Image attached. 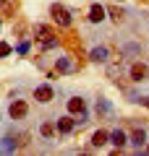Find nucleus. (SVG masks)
Returning <instances> with one entry per match:
<instances>
[{
	"label": "nucleus",
	"instance_id": "f257e3e1",
	"mask_svg": "<svg viewBox=\"0 0 149 156\" xmlns=\"http://www.w3.org/2000/svg\"><path fill=\"white\" fill-rule=\"evenodd\" d=\"M50 16H52V21H55L58 26H71V13H68L60 3H55V5L50 8Z\"/></svg>",
	"mask_w": 149,
	"mask_h": 156
},
{
	"label": "nucleus",
	"instance_id": "f03ea898",
	"mask_svg": "<svg viewBox=\"0 0 149 156\" xmlns=\"http://www.w3.org/2000/svg\"><path fill=\"white\" fill-rule=\"evenodd\" d=\"M128 76H131V81H136V83H144L149 78V68L144 65V62H133L131 70H128Z\"/></svg>",
	"mask_w": 149,
	"mask_h": 156
},
{
	"label": "nucleus",
	"instance_id": "7ed1b4c3",
	"mask_svg": "<svg viewBox=\"0 0 149 156\" xmlns=\"http://www.w3.org/2000/svg\"><path fill=\"white\" fill-rule=\"evenodd\" d=\"M8 112H11V117H13V120H21V117H24V115L29 112V107H26V101L16 99V101L11 104V107H8Z\"/></svg>",
	"mask_w": 149,
	"mask_h": 156
},
{
	"label": "nucleus",
	"instance_id": "20e7f679",
	"mask_svg": "<svg viewBox=\"0 0 149 156\" xmlns=\"http://www.w3.org/2000/svg\"><path fill=\"white\" fill-rule=\"evenodd\" d=\"M105 13H107V8H102L99 3H94V5L89 8V21H92V23H99V21H105Z\"/></svg>",
	"mask_w": 149,
	"mask_h": 156
},
{
	"label": "nucleus",
	"instance_id": "39448f33",
	"mask_svg": "<svg viewBox=\"0 0 149 156\" xmlns=\"http://www.w3.org/2000/svg\"><path fill=\"white\" fill-rule=\"evenodd\" d=\"M34 96H37V101H42V104H47V101H52V89H50V86H37V89H34Z\"/></svg>",
	"mask_w": 149,
	"mask_h": 156
},
{
	"label": "nucleus",
	"instance_id": "423d86ee",
	"mask_svg": "<svg viewBox=\"0 0 149 156\" xmlns=\"http://www.w3.org/2000/svg\"><path fill=\"white\" fill-rule=\"evenodd\" d=\"M107 55H110L107 47H94V50L89 52V60L92 62H107Z\"/></svg>",
	"mask_w": 149,
	"mask_h": 156
},
{
	"label": "nucleus",
	"instance_id": "0eeeda50",
	"mask_svg": "<svg viewBox=\"0 0 149 156\" xmlns=\"http://www.w3.org/2000/svg\"><path fill=\"white\" fill-rule=\"evenodd\" d=\"M76 120H73V117H60V120H58V133H63V135H66V133H71V130L73 128H76Z\"/></svg>",
	"mask_w": 149,
	"mask_h": 156
},
{
	"label": "nucleus",
	"instance_id": "6e6552de",
	"mask_svg": "<svg viewBox=\"0 0 149 156\" xmlns=\"http://www.w3.org/2000/svg\"><path fill=\"white\" fill-rule=\"evenodd\" d=\"M68 112H71V115H81V112H86V107H84V99H78V96L68 99Z\"/></svg>",
	"mask_w": 149,
	"mask_h": 156
},
{
	"label": "nucleus",
	"instance_id": "1a4fd4ad",
	"mask_svg": "<svg viewBox=\"0 0 149 156\" xmlns=\"http://www.w3.org/2000/svg\"><path fill=\"white\" fill-rule=\"evenodd\" d=\"M16 138H11V135H6V138L0 140V154H13L16 151Z\"/></svg>",
	"mask_w": 149,
	"mask_h": 156
},
{
	"label": "nucleus",
	"instance_id": "9d476101",
	"mask_svg": "<svg viewBox=\"0 0 149 156\" xmlns=\"http://www.w3.org/2000/svg\"><path fill=\"white\" fill-rule=\"evenodd\" d=\"M34 37H37L39 42H47V39H52V31H50V26H44V23H37Z\"/></svg>",
	"mask_w": 149,
	"mask_h": 156
},
{
	"label": "nucleus",
	"instance_id": "9b49d317",
	"mask_svg": "<svg viewBox=\"0 0 149 156\" xmlns=\"http://www.w3.org/2000/svg\"><path fill=\"white\" fill-rule=\"evenodd\" d=\"M110 143L118 146V148H123V146L128 143V138H126V133H123V130H113V133H110Z\"/></svg>",
	"mask_w": 149,
	"mask_h": 156
},
{
	"label": "nucleus",
	"instance_id": "f8f14e48",
	"mask_svg": "<svg viewBox=\"0 0 149 156\" xmlns=\"http://www.w3.org/2000/svg\"><path fill=\"white\" fill-rule=\"evenodd\" d=\"M105 143H110V133H105V130H97V133L92 135V146H105Z\"/></svg>",
	"mask_w": 149,
	"mask_h": 156
},
{
	"label": "nucleus",
	"instance_id": "ddd939ff",
	"mask_svg": "<svg viewBox=\"0 0 149 156\" xmlns=\"http://www.w3.org/2000/svg\"><path fill=\"white\" fill-rule=\"evenodd\" d=\"M16 11V3L13 0H0V16H11Z\"/></svg>",
	"mask_w": 149,
	"mask_h": 156
},
{
	"label": "nucleus",
	"instance_id": "4468645a",
	"mask_svg": "<svg viewBox=\"0 0 149 156\" xmlns=\"http://www.w3.org/2000/svg\"><path fill=\"white\" fill-rule=\"evenodd\" d=\"M131 143L136 146V148H141V146L147 143V135H144V130H133V133H131Z\"/></svg>",
	"mask_w": 149,
	"mask_h": 156
},
{
	"label": "nucleus",
	"instance_id": "2eb2a0df",
	"mask_svg": "<svg viewBox=\"0 0 149 156\" xmlns=\"http://www.w3.org/2000/svg\"><path fill=\"white\" fill-rule=\"evenodd\" d=\"M110 112H113L110 101H105V99H99V101H97V115H99V117H107Z\"/></svg>",
	"mask_w": 149,
	"mask_h": 156
},
{
	"label": "nucleus",
	"instance_id": "dca6fc26",
	"mask_svg": "<svg viewBox=\"0 0 149 156\" xmlns=\"http://www.w3.org/2000/svg\"><path fill=\"white\" fill-rule=\"evenodd\" d=\"M71 60H68V57H58V70H60V73H68V70H71Z\"/></svg>",
	"mask_w": 149,
	"mask_h": 156
},
{
	"label": "nucleus",
	"instance_id": "f3484780",
	"mask_svg": "<svg viewBox=\"0 0 149 156\" xmlns=\"http://www.w3.org/2000/svg\"><path fill=\"white\" fill-rule=\"evenodd\" d=\"M39 130H42V135H44V138H52V135H55V125H50V122H44Z\"/></svg>",
	"mask_w": 149,
	"mask_h": 156
},
{
	"label": "nucleus",
	"instance_id": "a211bd4d",
	"mask_svg": "<svg viewBox=\"0 0 149 156\" xmlns=\"http://www.w3.org/2000/svg\"><path fill=\"white\" fill-rule=\"evenodd\" d=\"M107 13H110L113 21H118V23L123 21V11H120V8H107Z\"/></svg>",
	"mask_w": 149,
	"mask_h": 156
},
{
	"label": "nucleus",
	"instance_id": "6ab92c4d",
	"mask_svg": "<svg viewBox=\"0 0 149 156\" xmlns=\"http://www.w3.org/2000/svg\"><path fill=\"white\" fill-rule=\"evenodd\" d=\"M11 55V44H6V42H0V57Z\"/></svg>",
	"mask_w": 149,
	"mask_h": 156
},
{
	"label": "nucleus",
	"instance_id": "aec40b11",
	"mask_svg": "<svg viewBox=\"0 0 149 156\" xmlns=\"http://www.w3.org/2000/svg\"><path fill=\"white\" fill-rule=\"evenodd\" d=\"M118 73H120V65H110V68H107V76H110V78H115Z\"/></svg>",
	"mask_w": 149,
	"mask_h": 156
},
{
	"label": "nucleus",
	"instance_id": "412c9836",
	"mask_svg": "<svg viewBox=\"0 0 149 156\" xmlns=\"http://www.w3.org/2000/svg\"><path fill=\"white\" fill-rule=\"evenodd\" d=\"M42 44H44V50H52V47H55V44H58V39H55V37H52V39H47V42H42Z\"/></svg>",
	"mask_w": 149,
	"mask_h": 156
},
{
	"label": "nucleus",
	"instance_id": "4be33fe9",
	"mask_svg": "<svg viewBox=\"0 0 149 156\" xmlns=\"http://www.w3.org/2000/svg\"><path fill=\"white\" fill-rule=\"evenodd\" d=\"M26 52H29V44H26V42H21V44H18V55H26Z\"/></svg>",
	"mask_w": 149,
	"mask_h": 156
},
{
	"label": "nucleus",
	"instance_id": "5701e85b",
	"mask_svg": "<svg viewBox=\"0 0 149 156\" xmlns=\"http://www.w3.org/2000/svg\"><path fill=\"white\" fill-rule=\"evenodd\" d=\"M136 101H141V104H147V107H149V96H141V99H136Z\"/></svg>",
	"mask_w": 149,
	"mask_h": 156
}]
</instances>
